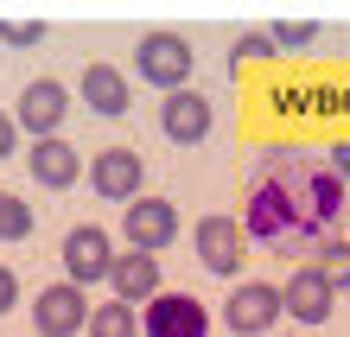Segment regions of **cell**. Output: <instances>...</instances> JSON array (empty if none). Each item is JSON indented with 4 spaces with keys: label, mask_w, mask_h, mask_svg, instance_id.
Here are the masks:
<instances>
[{
    "label": "cell",
    "mask_w": 350,
    "mask_h": 337,
    "mask_svg": "<svg viewBox=\"0 0 350 337\" xmlns=\"http://www.w3.org/2000/svg\"><path fill=\"white\" fill-rule=\"evenodd\" d=\"M255 172H274L293 198V217H299V236H338V217H344V178L332 172V159L319 153H299V146H267L255 159Z\"/></svg>",
    "instance_id": "cell-1"
},
{
    "label": "cell",
    "mask_w": 350,
    "mask_h": 337,
    "mask_svg": "<svg viewBox=\"0 0 350 337\" xmlns=\"http://www.w3.org/2000/svg\"><path fill=\"white\" fill-rule=\"evenodd\" d=\"M191 38L185 32H147L134 45V70L147 77V90H166V96H178L185 83H191Z\"/></svg>",
    "instance_id": "cell-2"
},
{
    "label": "cell",
    "mask_w": 350,
    "mask_h": 337,
    "mask_svg": "<svg viewBox=\"0 0 350 337\" xmlns=\"http://www.w3.org/2000/svg\"><path fill=\"white\" fill-rule=\"evenodd\" d=\"M299 229V217H293V198H286V185L274 178V172H255V185H249V217H242V236H255V242H267L274 248L280 236H293Z\"/></svg>",
    "instance_id": "cell-3"
},
{
    "label": "cell",
    "mask_w": 350,
    "mask_h": 337,
    "mask_svg": "<svg viewBox=\"0 0 350 337\" xmlns=\"http://www.w3.org/2000/svg\"><path fill=\"white\" fill-rule=\"evenodd\" d=\"M57 255H64V280L70 286H96V280H109V267H115V248H109V229L102 223H77Z\"/></svg>",
    "instance_id": "cell-4"
},
{
    "label": "cell",
    "mask_w": 350,
    "mask_h": 337,
    "mask_svg": "<svg viewBox=\"0 0 350 337\" xmlns=\"http://www.w3.org/2000/svg\"><path fill=\"white\" fill-rule=\"evenodd\" d=\"M83 325H90V299H83V286H70V280L38 286V299H32V331H38V337H77Z\"/></svg>",
    "instance_id": "cell-5"
},
{
    "label": "cell",
    "mask_w": 350,
    "mask_h": 337,
    "mask_svg": "<svg viewBox=\"0 0 350 337\" xmlns=\"http://www.w3.org/2000/svg\"><path fill=\"white\" fill-rule=\"evenodd\" d=\"M223 319H230V331H242V337H267V331L286 319L280 286H274V280H249V286H236V293H230V306H223Z\"/></svg>",
    "instance_id": "cell-6"
},
{
    "label": "cell",
    "mask_w": 350,
    "mask_h": 337,
    "mask_svg": "<svg viewBox=\"0 0 350 337\" xmlns=\"http://www.w3.org/2000/svg\"><path fill=\"white\" fill-rule=\"evenodd\" d=\"M64 115H70V90H64L57 77H38V83H26V90H19L13 121H19V128H32V140H57Z\"/></svg>",
    "instance_id": "cell-7"
},
{
    "label": "cell",
    "mask_w": 350,
    "mask_h": 337,
    "mask_svg": "<svg viewBox=\"0 0 350 337\" xmlns=\"http://www.w3.org/2000/svg\"><path fill=\"white\" fill-rule=\"evenodd\" d=\"M140 337H211V312L191 293H159V299H147Z\"/></svg>",
    "instance_id": "cell-8"
},
{
    "label": "cell",
    "mask_w": 350,
    "mask_h": 337,
    "mask_svg": "<svg viewBox=\"0 0 350 337\" xmlns=\"http://www.w3.org/2000/svg\"><path fill=\"white\" fill-rule=\"evenodd\" d=\"M121 236H128V248H140V255H159V248L178 236V210L166 198H134L121 210Z\"/></svg>",
    "instance_id": "cell-9"
},
{
    "label": "cell",
    "mask_w": 350,
    "mask_h": 337,
    "mask_svg": "<svg viewBox=\"0 0 350 337\" xmlns=\"http://www.w3.org/2000/svg\"><path fill=\"white\" fill-rule=\"evenodd\" d=\"M83 178L96 185V198L134 204V198H140V178H147V159L128 153V146H109V153H96V159H90V172H83Z\"/></svg>",
    "instance_id": "cell-10"
},
{
    "label": "cell",
    "mask_w": 350,
    "mask_h": 337,
    "mask_svg": "<svg viewBox=\"0 0 350 337\" xmlns=\"http://www.w3.org/2000/svg\"><path fill=\"white\" fill-rule=\"evenodd\" d=\"M280 306H286V319H299V325H325L332 306H338V293H332V280H325L319 267H293L286 286H280Z\"/></svg>",
    "instance_id": "cell-11"
},
{
    "label": "cell",
    "mask_w": 350,
    "mask_h": 337,
    "mask_svg": "<svg viewBox=\"0 0 350 337\" xmlns=\"http://www.w3.org/2000/svg\"><path fill=\"white\" fill-rule=\"evenodd\" d=\"M211 102H204L198 90H178V96H166L159 102V134H166L172 146H198L204 134H211Z\"/></svg>",
    "instance_id": "cell-12"
},
{
    "label": "cell",
    "mask_w": 350,
    "mask_h": 337,
    "mask_svg": "<svg viewBox=\"0 0 350 337\" xmlns=\"http://www.w3.org/2000/svg\"><path fill=\"white\" fill-rule=\"evenodd\" d=\"M26 172L45 185V191H70L77 178L90 172L83 165V153H77L70 140H32V153H26Z\"/></svg>",
    "instance_id": "cell-13"
},
{
    "label": "cell",
    "mask_w": 350,
    "mask_h": 337,
    "mask_svg": "<svg viewBox=\"0 0 350 337\" xmlns=\"http://www.w3.org/2000/svg\"><path fill=\"white\" fill-rule=\"evenodd\" d=\"M242 248H249V236H242L236 217H204L198 223V261L211 273H236L242 267Z\"/></svg>",
    "instance_id": "cell-14"
},
{
    "label": "cell",
    "mask_w": 350,
    "mask_h": 337,
    "mask_svg": "<svg viewBox=\"0 0 350 337\" xmlns=\"http://www.w3.org/2000/svg\"><path fill=\"white\" fill-rule=\"evenodd\" d=\"M109 286H115V299H121V306L159 299V261H153V255H140V248H128V255H115Z\"/></svg>",
    "instance_id": "cell-15"
},
{
    "label": "cell",
    "mask_w": 350,
    "mask_h": 337,
    "mask_svg": "<svg viewBox=\"0 0 350 337\" xmlns=\"http://www.w3.org/2000/svg\"><path fill=\"white\" fill-rule=\"evenodd\" d=\"M77 90H83V102L96 115H128V77H121L115 64H83V77H77Z\"/></svg>",
    "instance_id": "cell-16"
},
{
    "label": "cell",
    "mask_w": 350,
    "mask_h": 337,
    "mask_svg": "<svg viewBox=\"0 0 350 337\" xmlns=\"http://www.w3.org/2000/svg\"><path fill=\"white\" fill-rule=\"evenodd\" d=\"M83 331L90 337H140V312L121 306V299H102V306H90V325Z\"/></svg>",
    "instance_id": "cell-17"
},
{
    "label": "cell",
    "mask_w": 350,
    "mask_h": 337,
    "mask_svg": "<svg viewBox=\"0 0 350 337\" xmlns=\"http://www.w3.org/2000/svg\"><path fill=\"white\" fill-rule=\"evenodd\" d=\"M312 267L332 280V293H350V242H344V236H325V248H319Z\"/></svg>",
    "instance_id": "cell-18"
},
{
    "label": "cell",
    "mask_w": 350,
    "mask_h": 337,
    "mask_svg": "<svg viewBox=\"0 0 350 337\" xmlns=\"http://www.w3.org/2000/svg\"><path fill=\"white\" fill-rule=\"evenodd\" d=\"M26 236H32V210L0 191V242H26Z\"/></svg>",
    "instance_id": "cell-19"
},
{
    "label": "cell",
    "mask_w": 350,
    "mask_h": 337,
    "mask_svg": "<svg viewBox=\"0 0 350 337\" xmlns=\"http://www.w3.org/2000/svg\"><path fill=\"white\" fill-rule=\"evenodd\" d=\"M312 19H280V26H267V38H274V45H286V51H293V45H312Z\"/></svg>",
    "instance_id": "cell-20"
},
{
    "label": "cell",
    "mask_w": 350,
    "mask_h": 337,
    "mask_svg": "<svg viewBox=\"0 0 350 337\" xmlns=\"http://www.w3.org/2000/svg\"><path fill=\"white\" fill-rule=\"evenodd\" d=\"M236 57H242V64H261V57H274V38H267V32H242Z\"/></svg>",
    "instance_id": "cell-21"
},
{
    "label": "cell",
    "mask_w": 350,
    "mask_h": 337,
    "mask_svg": "<svg viewBox=\"0 0 350 337\" xmlns=\"http://www.w3.org/2000/svg\"><path fill=\"white\" fill-rule=\"evenodd\" d=\"M0 38H7V45H38V38H45V26H32V19H7V26H0Z\"/></svg>",
    "instance_id": "cell-22"
},
{
    "label": "cell",
    "mask_w": 350,
    "mask_h": 337,
    "mask_svg": "<svg viewBox=\"0 0 350 337\" xmlns=\"http://www.w3.org/2000/svg\"><path fill=\"white\" fill-rule=\"evenodd\" d=\"M19 306V280H13V267L0 261V312H13Z\"/></svg>",
    "instance_id": "cell-23"
},
{
    "label": "cell",
    "mask_w": 350,
    "mask_h": 337,
    "mask_svg": "<svg viewBox=\"0 0 350 337\" xmlns=\"http://www.w3.org/2000/svg\"><path fill=\"white\" fill-rule=\"evenodd\" d=\"M13 146H19V121H13L7 109H0V159H7V153H13Z\"/></svg>",
    "instance_id": "cell-24"
},
{
    "label": "cell",
    "mask_w": 350,
    "mask_h": 337,
    "mask_svg": "<svg viewBox=\"0 0 350 337\" xmlns=\"http://www.w3.org/2000/svg\"><path fill=\"white\" fill-rule=\"evenodd\" d=\"M325 159H332V172H338V178H350V146H332Z\"/></svg>",
    "instance_id": "cell-25"
}]
</instances>
